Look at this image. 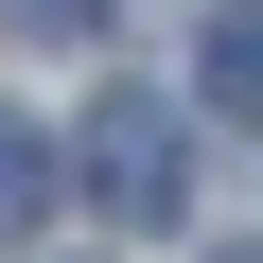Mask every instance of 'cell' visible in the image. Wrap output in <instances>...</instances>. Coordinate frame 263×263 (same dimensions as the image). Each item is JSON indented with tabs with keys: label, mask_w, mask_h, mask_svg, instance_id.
Here are the masks:
<instances>
[{
	"label": "cell",
	"mask_w": 263,
	"mask_h": 263,
	"mask_svg": "<svg viewBox=\"0 0 263 263\" xmlns=\"http://www.w3.org/2000/svg\"><path fill=\"white\" fill-rule=\"evenodd\" d=\"M70 193H88L105 228H176V211H193V105L105 88V105L70 123Z\"/></svg>",
	"instance_id": "1"
},
{
	"label": "cell",
	"mask_w": 263,
	"mask_h": 263,
	"mask_svg": "<svg viewBox=\"0 0 263 263\" xmlns=\"http://www.w3.org/2000/svg\"><path fill=\"white\" fill-rule=\"evenodd\" d=\"M193 105H211V123H263V0H211V53H193Z\"/></svg>",
	"instance_id": "2"
},
{
	"label": "cell",
	"mask_w": 263,
	"mask_h": 263,
	"mask_svg": "<svg viewBox=\"0 0 263 263\" xmlns=\"http://www.w3.org/2000/svg\"><path fill=\"white\" fill-rule=\"evenodd\" d=\"M70 193V158H53V123H0V246H18L35 211Z\"/></svg>",
	"instance_id": "3"
},
{
	"label": "cell",
	"mask_w": 263,
	"mask_h": 263,
	"mask_svg": "<svg viewBox=\"0 0 263 263\" xmlns=\"http://www.w3.org/2000/svg\"><path fill=\"white\" fill-rule=\"evenodd\" d=\"M105 0H0V35H88Z\"/></svg>",
	"instance_id": "4"
},
{
	"label": "cell",
	"mask_w": 263,
	"mask_h": 263,
	"mask_svg": "<svg viewBox=\"0 0 263 263\" xmlns=\"http://www.w3.org/2000/svg\"><path fill=\"white\" fill-rule=\"evenodd\" d=\"M228 263H263V246H228Z\"/></svg>",
	"instance_id": "5"
}]
</instances>
